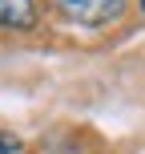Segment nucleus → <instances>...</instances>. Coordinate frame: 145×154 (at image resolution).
Returning a JSON list of instances; mask_svg holds the SVG:
<instances>
[{
  "label": "nucleus",
  "mask_w": 145,
  "mask_h": 154,
  "mask_svg": "<svg viewBox=\"0 0 145 154\" xmlns=\"http://www.w3.org/2000/svg\"><path fill=\"white\" fill-rule=\"evenodd\" d=\"M36 0H0V29H32Z\"/></svg>",
  "instance_id": "obj_2"
},
{
  "label": "nucleus",
  "mask_w": 145,
  "mask_h": 154,
  "mask_svg": "<svg viewBox=\"0 0 145 154\" xmlns=\"http://www.w3.org/2000/svg\"><path fill=\"white\" fill-rule=\"evenodd\" d=\"M61 12L77 24H89V29H101V24L121 20L125 0H61Z\"/></svg>",
  "instance_id": "obj_1"
},
{
  "label": "nucleus",
  "mask_w": 145,
  "mask_h": 154,
  "mask_svg": "<svg viewBox=\"0 0 145 154\" xmlns=\"http://www.w3.org/2000/svg\"><path fill=\"white\" fill-rule=\"evenodd\" d=\"M16 150H20V142L12 134H0V154H16Z\"/></svg>",
  "instance_id": "obj_3"
},
{
  "label": "nucleus",
  "mask_w": 145,
  "mask_h": 154,
  "mask_svg": "<svg viewBox=\"0 0 145 154\" xmlns=\"http://www.w3.org/2000/svg\"><path fill=\"white\" fill-rule=\"evenodd\" d=\"M141 12H145V0H141Z\"/></svg>",
  "instance_id": "obj_4"
}]
</instances>
